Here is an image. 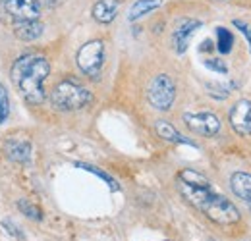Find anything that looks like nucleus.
<instances>
[{"label": "nucleus", "mask_w": 251, "mask_h": 241, "mask_svg": "<svg viewBox=\"0 0 251 241\" xmlns=\"http://www.w3.org/2000/svg\"><path fill=\"white\" fill-rule=\"evenodd\" d=\"M234 87H236V83H232V85H228V83H226V85H224V83H207L209 95L215 96V98H226Z\"/></svg>", "instance_id": "6ab92c4d"}, {"label": "nucleus", "mask_w": 251, "mask_h": 241, "mask_svg": "<svg viewBox=\"0 0 251 241\" xmlns=\"http://www.w3.org/2000/svg\"><path fill=\"white\" fill-rule=\"evenodd\" d=\"M176 187L189 205L203 212L211 222L219 226H232L240 222L242 216L236 205L219 193L203 174L186 168L176 176Z\"/></svg>", "instance_id": "f257e3e1"}, {"label": "nucleus", "mask_w": 251, "mask_h": 241, "mask_svg": "<svg viewBox=\"0 0 251 241\" xmlns=\"http://www.w3.org/2000/svg\"><path fill=\"white\" fill-rule=\"evenodd\" d=\"M4 10L16 20H39V0H0Z\"/></svg>", "instance_id": "6e6552de"}, {"label": "nucleus", "mask_w": 251, "mask_h": 241, "mask_svg": "<svg viewBox=\"0 0 251 241\" xmlns=\"http://www.w3.org/2000/svg\"><path fill=\"white\" fill-rule=\"evenodd\" d=\"M18 209L24 212L27 218H31V220H43V211L37 205H33L31 201H27V199L18 201Z\"/></svg>", "instance_id": "a211bd4d"}, {"label": "nucleus", "mask_w": 251, "mask_h": 241, "mask_svg": "<svg viewBox=\"0 0 251 241\" xmlns=\"http://www.w3.org/2000/svg\"><path fill=\"white\" fill-rule=\"evenodd\" d=\"M147 100L153 108L157 110H170L174 100H176V83L170 75L166 73H158L151 79L149 87H147Z\"/></svg>", "instance_id": "39448f33"}, {"label": "nucleus", "mask_w": 251, "mask_h": 241, "mask_svg": "<svg viewBox=\"0 0 251 241\" xmlns=\"http://www.w3.org/2000/svg\"><path fill=\"white\" fill-rule=\"evenodd\" d=\"M50 64L43 54H24L12 66V81L29 104H43L47 98L45 79L49 77Z\"/></svg>", "instance_id": "f03ea898"}, {"label": "nucleus", "mask_w": 251, "mask_h": 241, "mask_svg": "<svg viewBox=\"0 0 251 241\" xmlns=\"http://www.w3.org/2000/svg\"><path fill=\"white\" fill-rule=\"evenodd\" d=\"M8 114H10V96H8L6 87L0 83V125L6 121Z\"/></svg>", "instance_id": "aec40b11"}, {"label": "nucleus", "mask_w": 251, "mask_h": 241, "mask_svg": "<svg viewBox=\"0 0 251 241\" xmlns=\"http://www.w3.org/2000/svg\"><path fill=\"white\" fill-rule=\"evenodd\" d=\"M228 121L238 135L242 137L251 135V100L248 98L238 100L228 112Z\"/></svg>", "instance_id": "0eeeda50"}, {"label": "nucleus", "mask_w": 251, "mask_h": 241, "mask_svg": "<svg viewBox=\"0 0 251 241\" xmlns=\"http://www.w3.org/2000/svg\"><path fill=\"white\" fill-rule=\"evenodd\" d=\"M155 131H157V135L160 139H164V141H168V143H178V145H189V147H197L193 141H189L188 137H184L170 121L166 120H158L155 123Z\"/></svg>", "instance_id": "ddd939ff"}, {"label": "nucleus", "mask_w": 251, "mask_h": 241, "mask_svg": "<svg viewBox=\"0 0 251 241\" xmlns=\"http://www.w3.org/2000/svg\"><path fill=\"white\" fill-rule=\"evenodd\" d=\"M50 102L56 110L72 112V110H81L93 102V95L87 87L74 79H62L60 83L54 85L50 93Z\"/></svg>", "instance_id": "7ed1b4c3"}, {"label": "nucleus", "mask_w": 251, "mask_h": 241, "mask_svg": "<svg viewBox=\"0 0 251 241\" xmlns=\"http://www.w3.org/2000/svg\"><path fill=\"white\" fill-rule=\"evenodd\" d=\"M232 45H234V37L232 33L226 29V27H219L217 29V47L222 54H228L232 50Z\"/></svg>", "instance_id": "f3484780"}, {"label": "nucleus", "mask_w": 251, "mask_h": 241, "mask_svg": "<svg viewBox=\"0 0 251 241\" xmlns=\"http://www.w3.org/2000/svg\"><path fill=\"white\" fill-rule=\"evenodd\" d=\"M160 6V0H135L129 8V14H127V20L129 22H137L139 18L147 16L149 12L157 10Z\"/></svg>", "instance_id": "2eb2a0df"}, {"label": "nucleus", "mask_w": 251, "mask_h": 241, "mask_svg": "<svg viewBox=\"0 0 251 241\" xmlns=\"http://www.w3.org/2000/svg\"><path fill=\"white\" fill-rule=\"evenodd\" d=\"M230 187L234 191L236 197H240L242 201L248 203L251 211V174L248 172H234L230 178Z\"/></svg>", "instance_id": "f8f14e48"}, {"label": "nucleus", "mask_w": 251, "mask_h": 241, "mask_svg": "<svg viewBox=\"0 0 251 241\" xmlns=\"http://www.w3.org/2000/svg\"><path fill=\"white\" fill-rule=\"evenodd\" d=\"M211 45H213L211 41H205V43L201 45V50H211Z\"/></svg>", "instance_id": "5701e85b"}, {"label": "nucleus", "mask_w": 251, "mask_h": 241, "mask_svg": "<svg viewBox=\"0 0 251 241\" xmlns=\"http://www.w3.org/2000/svg\"><path fill=\"white\" fill-rule=\"evenodd\" d=\"M118 8H120V0H97L91 14H93L95 22L110 24V22H114V18L118 14Z\"/></svg>", "instance_id": "9b49d317"}, {"label": "nucleus", "mask_w": 251, "mask_h": 241, "mask_svg": "<svg viewBox=\"0 0 251 241\" xmlns=\"http://www.w3.org/2000/svg\"><path fill=\"white\" fill-rule=\"evenodd\" d=\"M75 62L79 66V70L89 77L97 81L100 77V72H102V64H104V43L100 39H93L89 43H85L79 50H77V56Z\"/></svg>", "instance_id": "20e7f679"}, {"label": "nucleus", "mask_w": 251, "mask_h": 241, "mask_svg": "<svg viewBox=\"0 0 251 241\" xmlns=\"http://www.w3.org/2000/svg\"><path fill=\"white\" fill-rule=\"evenodd\" d=\"M12 29L20 41H35L43 35L45 25L39 20H16Z\"/></svg>", "instance_id": "9d476101"}, {"label": "nucleus", "mask_w": 251, "mask_h": 241, "mask_svg": "<svg viewBox=\"0 0 251 241\" xmlns=\"http://www.w3.org/2000/svg\"><path fill=\"white\" fill-rule=\"evenodd\" d=\"M184 123L201 137H215L220 131V120L213 112H186Z\"/></svg>", "instance_id": "423d86ee"}, {"label": "nucleus", "mask_w": 251, "mask_h": 241, "mask_svg": "<svg viewBox=\"0 0 251 241\" xmlns=\"http://www.w3.org/2000/svg\"><path fill=\"white\" fill-rule=\"evenodd\" d=\"M205 66L209 68V70H213V72H217V73H228V68H226V64L219 58H209V60H205Z\"/></svg>", "instance_id": "412c9836"}, {"label": "nucleus", "mask_w": 251, "mask_h": 241, "mask_svg": "<svg viewBox=\"0 0 251 241\" xmlns=\"http://www.w3.org/2000/svg\"><path fill=\"white\" fill-rule=\"evenodd\" d=\"M234 25L242 31V35L248 39V43H250V52H251V24L242 22V20H234Z\"/></svg>", "instance_id": "4be33fe9"}, {"label": "nucleus", "mask_w": 251, "mask_h": 241, "mask_svg": "<svg viewBox=\"0 0 251 241\" xmlns=\"http://www.w3.org/2000/svg\"><path fill=\"white\" fill-rule=\"evenodd\" d=\"M201 27V22L199 20H193V18H188V20H182L178 24V27L172 33V47L178 54H184L188 50L189 41L191 37L195 35V31Z\"/></svg>", "instance_id": "1a4fd4ad"}, {"label": "nucleus", "mask_w": 251, "mask_h": 241, "mask_svg": "<svg viewBox=\"0 0 251 241\" xmlns=\"http://www.w3.org/2000/svg\"><path fill=\"white\" fill-rule=\"evenodd\" d=\"M4 151L6 156L18 164H25L31 156V145L27 141H22V139H12L4 145Z\"/></svg>", "instance_id": "4468645a"}, {"label": "nucleus", "mask_w": 251, "mask_h": 241, "mask_svg": "<svg viewBox=\"0 0 251 241\" xmlns=\"http://www.w3.org/2000/svg\"><path fill=\"white\" fill-rule=\"evenodd\" d=\"M77 168H81V170H85V172H89V174H95L97 178H100V180L104 181V183H108V187L112 189V191H120V185H118V181L114 180L112 176H108L106 172H102L100 168H97L93 164H85V162H77L75 164Z\"/></svg>", "instance_id": "dca6fc26"}]
</instances>
